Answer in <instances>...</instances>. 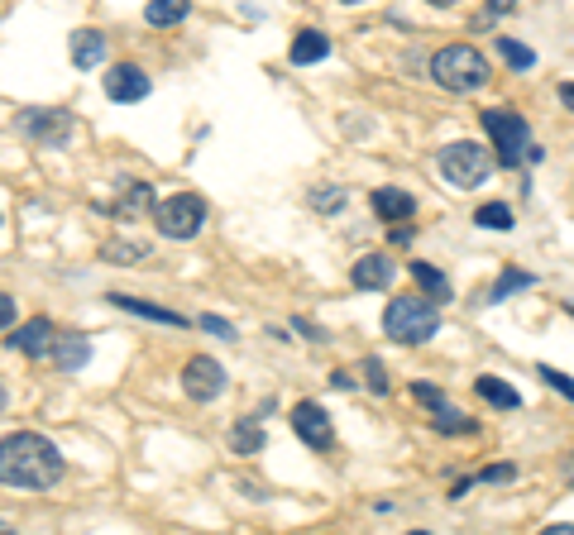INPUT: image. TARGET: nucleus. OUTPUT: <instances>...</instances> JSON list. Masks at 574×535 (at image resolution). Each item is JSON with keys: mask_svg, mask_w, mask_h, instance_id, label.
Wrapping results in <instances>:
<instances>
[{"mask_svg": "<svg viewBox=\"0 0 574 535\" xmlns=\"http://www.w3.org/2000/svg\"><path fill=\"white\" fill-rule=\"evenodd\" d=\"M0 478L10 483V488H29V493H44L53 488L58 478H63V454L53 440L44 435H5V445H0Z\"/></svg>", "mask_w": 574, "mask_h": 535, "instance_id": "nucleus-1", "label": "nucleus"}, {"mask_svg": "<svg viewBox=\"0 0 574 535\" xmlns=\"http://www.w3.org/2000/svg\"><path fill=\"white\" fill-rule=\"evenodd\" d=\"M383 330H388L398 344H426L436 330H441V306H436V297H421V292L388 301Z\"/></svg>", "mask_w": 574, "mask_h": 535, "instance_id": "nucleus-2", "label": "nucleus"}, {"mask_svg": "<svg viewBox=\"0 0 574 535\" xmlns=\"http://www.w3.org/2000/svg\"><path fill=\"white\" fill-rule=\"evenodd\" d=\"M431 77H436V86H445V91L469 96V91H479V86L488 82V63H484L479 48L450 43V48H441V53L431 58Z\"/></svg>", "mask_w": 574, "mask_h": 535, "instance_id": "nucleus-3", "label": "nucleus"}, {"mask_svg": "<svg viewBox=\"0 0 574 535\" xmlns=\"http://www.w3.org/2000/svg\"><path fill=\"white\" fill-rule=\"evenodd\" d=\"M488 172H493V158H488V149H479L474 139H455V144L441 149V177L450 187H460V192L479 187Z\"/></svg>", "mask_w": 574, "mask_h": 535, "instance_id": "nucleus-4", "label": "nucleus"}, {"mask_svg": "<svg viewBox=\"0 0 574 535\" xmlns=\"http://www.w3.org/2000/svg\"><path fill=\"white\" fill-rule=\"evenodd\" d=\"M484 129H488V139H493V149H498L503 168H517L527 158V120L517 110H508V106L484 110Z\"/></svg>", "mask_w": 574, "mask_h": 535, "instance_id": "nucleus-5", "label": "nucleus"}, {"mask_svg": "<svg viewBox=\"0 0 574 535\" xmlns=\"http://www.w3.org/2000/svg\"><path fill=\"white\" fill-rule=\"evenodd\" d=\"M154 225L163 239H192L206 225V201L197 192H177L163 206H154Z\"/></svg>", "mask_w": 574, "mask_h": 535, "instance_id": "nucleus-6", "label": "nucleus"}, {"mask_svg": "<svg viewBox=\"0 0 574 535\" xmlns=\"http://www.w3.org/2000/svg\"><path fill=\"white\" fill-rule=\"evenodd\" d=\"M182 392H187L192 402H216L225 392V368L216 364L211 354L187 359V368H182Z\"/></svg>", "mask_w": 574, "mask_h": 535, "instance_id": "nucleus-7", "label": "nucleus"}, {"mask_svg": "<svg viewBox=\"0 0 574 535\" xmlns=\"http://www.w3.org/2000/svg\"><path fill=\"white\" fill-rule=\"evenodd\" d=\"M20 134L34 139V144H44V149H58L67 134H72V115H67V110H24Z\"/></svg>", "mask_w": 574, "mask_h": 535, "instance_id": "nucleus-8", "label": "nucleus"}, {"mask_svg": "<svg viewBox=\"0 0 574 535\" xmlns=\"http://www.w3.org/2000/svg\"><path fill=\"white\" fill-rule=\"evenodd\" d=\"M287 421H292V430L302 435V445H311V450H331L335 426H331V416H326L321 402H297Z\"/></svg>", "mask_w": 574, "mask_h": 535, "instance_id": "nucleus-9", "label": "nucleus"}, {"mask_svg": "<svg viewBox=\"0 0 574 535\" xmlns=\"http://www.w3.org/2000/svg\"><path fill=\"white\" fill-rule=\"evenodd\" d=\"M101 86H106V96H111L115 106H134V101L149 96V77H144L134 63H115L111 72L101 77Z\"/></svg>", "mask_w": 574, "mask_h": 535, "instance_id": "nucleus-10", "label": "nucleus"}, {"mask_svg": "<svg viewBox=\"0 0 574 535\" xmlns=\"http://www.w3.org/2000/svg\"><path fill=\"white\" fill-rule=\"evenodd\" d=\"M53 344H58V330L48 316H34V321H24L20 330H10V349H20L29 359H39V354H53Z\"/></svg>", "mask_w": 574, "mask_h": 535, "instance_id": "nucleus-11", "label": "nucleus"}, {"mask_svg": "<svg viewBox=\"0 0 574 535\" xmlns=\"http://www.w3.org/2000/svg\"><path fill=\"white\" fill-rule=\"evenodd\" d=\"M350 282L354 287H364V292H383V287L393 282V263H388V254H364L350 268Z\"/></svg>", "mask_w": 574, "mask_h": 535, "instance_id": "nucleus-12", "label": "nucleus"}, {"mask_svg": "<svg viewBox=\"0 0 574 535\" xmlns=\"http://www.w3.org/2000/svg\"><path fill=\"white\" fill-rule=\"evenodd\" d=\"M101 63H106V34H96V29H77V34H72V67L96 72Z\"/></svg>", "mask_w": 574, "mask_h": 535, "instance_id": "nucleus-13", "label": "nucleus"}, {"mask_svg": "<svg viewBox=\"0 0 574 535\" xmlns=\"http://www.w3.org/2000/svg\"><path fill=\"white\" fill-rule=\"evenodd\" d=\"M412 211H417L412 192H402V187H378V192H374V215H378V220H393V225H402Z\"/></svg>", "mask_w": 574, "mask_h": 535, "instance_id": "nucleus-14", "label": "nucleus"}, {"mask_svg": "<svg viewBox=\"0 0 574 535\" xmlns=\"http://www.w3.org/2000/svg\"><path fill=\"white\" fill-rule=\"evenodd\" d=\"M111 301L120 306V311H130V316H144V321H158V325H187V316H177V311H168V306H154V301L144 297H125V292H111Z\"/></svg>", "mask_w": 574, "mask_h": 535, "instance_id": "nucleus-15", "label": "nucleus"}, {"mask_svg": "<svg viewBox=\"0 0 574 535\" xmlns=\"http://www.w3.org/2000/svg\"><path fill=\"white\" fill-rule=\"evenodd\" d=\"M331 53V39L321 34V29H302L297 39H292V63L297 67H311V63H321Z\"/></svg>", "mask_w": 574, "mask_h": 535, "instance_id": "nucleus-16", "label": "nucleus"}, {"mask_svg": "<svg viewBox=\"0 0 574 535\" xmlns=\"http://www.w3.org/2000/svg\"><path fill=\"white\" fill-rule=\"evenodd\" d=\"M87 359H91V340H82V335H63V340L53 344V364L63 368V373H77Z\"/></svg>", "mask_w": 574, "mask_h": 535, "instance_id": "nucleus-17", "label": "nucleus"}, {"mask_svg": "<svg viewBox=\"0 0 574 535\" xmlns=\"http://www.w3.org/2000/svg\"><path fill=\"white\" fill-rule=\"evenodd\" d=\"M474 392L484 397L488 407H503V411H512L517 402H522V397H517V387H508L503 378H493V373H479V378H474Z\"/></svg>", "mask_w": 574, "mask_h": 535, "instance_id": "nucleus-18", "label": "nucleus"}, {"mask_svg": "<svg viewBox=\"0 0 574 535\" xmlns=\"http://www.w3.org/2000/svg\"><path fill=\"white\" fill-rule=\"evenodd\" d=\"M149 206H154L149 182H125V192H120V201H115V215H120V220H130V215L149 211Z\"/></svg>", "mask_w": 574, "mask_h": 535, "instance_id": "nucleus-19", "label": "nucleus"}, {"mask_svg": "<svg viewBox=\"0 0 574 535\" xmlns=\"http://www.w3.org/2000/svg\"><path fill=\"white\" fill-rule=\"evenodd\" d=\"M407 268H412V278L421 282V292H426V297H436V301H450V278H445V273H436V268H431V263H407Z\"/></svg>", "mask_w": 574, "mask_h": 535, "instance_id": "nucleus-20", "label": "nucleus"}, {"mask_svg": "<svg viewBox=\"0 0 574 535\" xmlns=\"http://www.w3.org/2000/svg\"><path fill=\"white\" fill-rule=\"evenodd\" d=\"M144 20H149V24H177V20H187V0H149Z\"/></svg>", "mask_w": 574, "mask_h": 535, "instance_id": "nucleus-21", "label": "nucleus"}, {"mask_svg": "<svg viewBox=\"0 0 574 535\" xmlns=\"http://www.w3.org/2000/svg\"><path fill=\"white\" fill-rule=\"evenodd\" d=\"M522 287H531V273H517V268H508L503 278L493 282V292H488V306H498V301H508L512 292H522Z\"/></svg>", "mask_w": 574, "mask_h": 535, "instance_id": "nucleus-22", "label": "nucleus"}, {"mask_svg": "<svg viewBox=\"0 0 574 535\" xmlns=\"http://www.w3.org/2000/svg\"><path fill=\"white\" fill-rule=\"evenodd\" d=\"M474 225H484V230H508L512 211L503 206V201H488V206H479V211H474Z\"/></svg>", "mask_w": 574, "mask_h": 535, "instance_id": "nucleus-23", "label": "nucleus"}, {"mask_svg": "<svg viewBox=\"0 0 574 535\" xmlns=\"http://www.w3.org/2000/svg\"><path fill=\"white\" fill-rule=\"evenodd\" d=\"M230 440H235V450H240V454H259V450H264V430H259V421H240Z\"/></svg>", "mask_w": 574, "mask_h": 535, "instance_id": "nucleus-24", "label": "nucleus"}, {"mask_svg": "<svg viewBox=\"0 0 574 535\" xmlns=\"http://www.w3.org/2000/svg\"><path fill=\"white\" fill-rule=\"evenodd\" d=\"M498 53H503V58H508L512 67H531V63H536V53H531L527 43L508 39V34H498Z\"/></svg>", "mask_w": 574, "mask_h": 535, "instance_id": "nucleus-25", "label": "nucleus"}, {"mask_svg": "<svg viewBox=\"0 0 574 535\" xmlns=\"http://www.w3.org/2000/svg\"><path fill=\"white\" fill-rule=\"evenodd\" d=\"M311 206H316V211H340V206H345V192H340V187H316V192H311Z\"/></svg>", "mask_w": 574, "mask_h": 535, "instance_id": "nucleus-26", "label": "nucleus"}, {"mask_svg": "<svg viewBox=\"0 0 574 535\" xmlns=\"http://www.w3.org/2000/svg\"><path fill=\"white\" fill-rule=\"evenodd\" d=\"M364 383H369V392H378V397H383V392H388V368L378 364V359H369V364H364Z\"/></svg>", "mask_w": 574, "mask_h": 535, "instance_id": "nucleus-27", "label": "nucleus"}, {"mask_svg": "<svg viewBox=\"0 0 574 535\" xmlns=\"http://www.w3.org/2000/svg\"><path fill=\"white\" fill-rule=\"evenodd\" d=\"M536 373H541V378H546V383H551L555 392H565V397L574 402V378H570V373H560V368H551V364H541Z\"/></svg>", "mask_w": 574, "mask_h": 535, "instance_id": "nucleus-28", "label": "nucleus"}, {"mask_svg": "<svg viewBox=\"0 0 574 535\" xmlns=\"http://www.w3.org/2000/svg\"><path fill=\"white\" fill-rule=\"evenodd\" d=\"M412 397H417V402H426V407H431V411L450 407V402H445V397H441V392H436V387H431V383H417V387H412Z\"/></svg>", "mask_w": 574, "mask_h": 535, "instance_id": "nucleus-29", "label": "nucleus"}, {"mask_svg": "<svg viewBox=\"0 0 574 535\" xmlns=\"http://www.w3.org/2000/svg\"><path fill=\"white\" fill-rule=\"evenodd\" d=\"M201 330H206V335H221V340H235V325L221 321V316H201Z\"/></svg>", "mask_w": 574, "mask_h": 535, "instance_id": "nucleus-30", "label": "nucleus"}, {"mask_svg": "<svg viewBox=\"0 0 574 535\" xmlns=\"http://www.w3.org/2000/svg\"><path fill=\"white\" fill-rule=\"evenodd\" d=\"M144 254H149L144 244H111L106 249V258H144Z\"/></svg>", "mask_w": 574, "mask_h": 535, "instance_id": "nucleus-31", "label": "nucleus"}, {"mask_svg": "<svg viewBox=\"0 0 574 535\" xmlns=\"http://www.w3.org/2000/svg\"><path fill=\"white\" fill-rule=\"evenodd\" d=\"M512 473H517V469H512V464H493V469H484V473H479V478H484V483H508Z\"/></svg>", "mask_w": 574, "mask_h": 535, "instance_id": "nucleus-32", "label": "nucleus"}, {"mask_svg": "<svg viewBox=\"0 0 574 535\" xmlns=\"http://www.w3.org/2000/svg\"><path fill=\"white\" fill-rule=\"evenodd\" d=\"M0 321L15 330V297H0Z\"/></svg>", "mask_w": 574, "mask_h": 535, "instance_id": "nucleus-33", "label": "nucleus"}, {"mask_svg": "<svg viewBox=\"0 0 574 535\" xmlns=\"http://www.w3.org/2000/svg\"><path fill=\"white\" fill-rule=\"evenodd\" d=\"M560 101H565V106L574 110V82H565V86H560Z\"/></svg>", "mask_w": 574, "mask_h": 535, "instance_id": "nucleus-34", "label": "nucleus"}, {"mask_svg": "<svg viewBox=\"0 0 574 535\" xmlns=\"http://www.w3.org/2000/svg\"><path fill=\"white\" fill-rule=\"evenodd\" d=\"M560 473H565V483L574 488V454H565V469H560Z\"/></svg>", "mask_w": 574, "mask_h": 535, "instance_id": "nucleus-35", "label": "nucleus"}, {"mask_svg": "<svg viewBox=\"0 0 574 535\" xmlns=\"http://www.w3.org/2000/svg\"><path fill=\"white\" fill-rule=\"evenodd\" d=\"M493 10H512V0H493Z\"/></svg>", "mask_w": 574, "mask_h": 535, "instance_id": "nucleus-36", "label": "nucleus"}, {"mask_svg": "<svg viewBox=\"0 0 574 535\" xmlns=\"http://www.w3.org/2000/svg\"><path fill=\"white\" fill-rule=\"evenodd\" d=\"M431 5H455V0H431Z\"/></svg>", "mask_w": 574, "mask_h": 535, "instance_id": "nucleus-37", "label": "nucleus"}, {"mask_svg": "<svg viewBox=\"0 0 574 535\" xmlns=\"http://www.w3.org/2000/svg\"><path fill=\"white\" fill-rule=\"evenodd\" d=\"M340 5H359V0H340Z\"/></svg>", "mask_w": 574, "mask_h": 535, "instance_id": "nucleus-38", "label": "nucleus"}, {"mask_svg": "<svg viewBox=\"0 0 574 535\" xmlns=\"http://www.w3.org/2000/svg\"><path fill=\"white\" fill-rule=\"evenodd\" d=\"M570 311H574V301H570Z\"/></svg>", "mask_w": 574, "mask_h": 535, "instance_id": "nucleus-39", "label": "nucleus"}]
</instances>
